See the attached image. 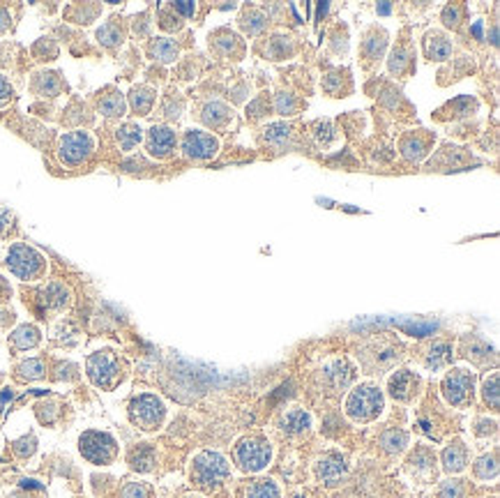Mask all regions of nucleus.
<instances>
[{
    "mask_svg": "<svg viewBox=\"0 0 500 498\" xmlns=\"http://www.w3.org/2000/svg\"><path fill=\"white\" fill-rule=\"evenodd\" d=\"M383 411H385V392L371 381L353 385L351 392L346 395L344 413L355 425H366V422L378 420Z\"/></svg>",
    "mask_w": 500,
    "mask_h": 498,
    "instance_id": "1",
    "label": "nucleus"
},
{
    "mask_svg": "<svg viewBox=\"0 0 500 498\" xmlns=\"http://www.w3.org/2000/svg\"><path fill=\"white\" fill-rule=\"evenodd\" d=\"M229 478H231V464L226 456L217 450L196 452L189 464L191 485L203 489V492H217Z\"/></svg>",
    "mask_w": 500,
    "mask_h": 498,
    "instance_id": "2",
    "label": "nucleus"
},
{
    "mask_svg": "<svg viewBox=\"0 0 500 498\" xmlns=\"http://www.w3.org/2000/svg\"><path fill=\"white\" fill-rule=\"evenodd\" d=\"M357 358H360V364L366 374H383L392 369L404 358V346L399 339L383 335L366 342L360 348V353H357Z\"/></svg>",
    "mask_w": 500,
    "mask_h": 498,
    "instance_id": "3",
    "label": "nucleus"
},
{
    "mask_svg": "<svg viewBox=\"0 0 500 498\" xmlns=\"http://www.w3.org/2000/svg\"><path fill=\"white\" fill-rule=\"evenodd\" d=\"M272 456H274V447L265 436L261 434H249L238 438L236 447H233V461L236 466L254 475V473H261L265 471L272 464Z\"/></svg>",
    "mask_w": 500,
    "mask_h": 498,
    "instance_id": "4",
    "label": "nucleus"
},
{
    "mask_svg": "<svg viewBox=\"0 0 500 498\" xmlns=\"http://www.w3.org/2000/svg\"><path fill=\"white\" fill-rule=\"evenodd\" d=\"M79 452L86 461L95 464V466H108L118 459V441L113 434L99 429H88L79 436Z\"/></svg>",
    "mask_w": 500,
    "mask_h": 498,
    "instance_id": "5",
    "label": "nucleus"
},
{
    "mask_svg": "<svg viewBox=\"0 0 500 498\" xmlns=\"http://www.w3.org/2000/svg\"><path fill=\"white\" fill-rule=\"evenodd\" d=\"M440 395L452 409H468L475 400V371L466 367L449 369L440 381Z\"/></svg>",
    "mask_w": 500,
    "mask_h": 498,
    "instance_id": "6",
    "label": "nucleus"
},
{
    "mask_svg": "<svg viewBox=\"0 0 500 498\" xmlns=\"http://www.w3.org/2000/svg\"><path fill=\"white\" fill-rule=\"evenodd\" d=\"M129 420L143 431H157L166 420V404L160 395L141 392L129 402Z\"/></svg>",
    "mask_w": 500,
    "mask_h": 498,
    "instance_id": "7",
    "label": "nucleus"
},
{
    "mask_svg": "<svg viewBox=\"0 0 500 498\" xmlns=\"http://www.w3.org/2000/svg\"><path fill=\"white\" fill-rule=\"evenodd\" d=\"M7 268L14 277H19L21 281H35L46 272V259L41 256L37 249H32L23 243H16L7 252Z\"/></svg>",
    "mask_w": 500,
    "mask_h": 498,
    "instance_id": "8",
    "label": "nucleus"
},
{
    "mask_svg": "<svg viewBox=\"0 0 500 498\" xmlns=\"http://www.w3.org/2000/svg\"><path fill=\"white\" fill-rule=\"evenodd\" d=\"M93 153H95V136L86 129L65 132L60 141H58V160L68 169H77V166L86 164Z\"/></svg>",
    "mask_w": 500,
    "mask_h": 498,
    "instance_id": "9",
    "label": "nucleus"
},
{
    "mask_svg": "<svg viewBox=\"0 0 500 498\" xmlns=\"http://www.w3.org/2000/svg\"><path fill=\"white\" fill-rule=\"evenodd\" d=\"M86 374H88L90 383H93L95 388L111 390L122 376V367H120L118 355H115L113 351H108V348L90 353L88 360H86Z\"/></svg>",
    "mask_w": 500,
    "mask_h": 498,
    "instance_id": "10",
    "label": "nucleus"
},
{
    "mask_svg": "<svg viewBox=\"0 0 500 498\" xmlns=\"http://www.w3.org/2000/svg\"><path fill=\"white\" fill-rule=\"evenodd\" d=\"M314 480L325 487H339L346 483L348 473H351V464H348L346 454L339 450H328L323 452L312 466Z\"/></svg>",
    "mask_w": 500,
    "mask_h": 498,
    "instance_id": "11",
    "label": "nucleus"
},
{
    "mask_svg": "<svg viewBox=\"0 0 500 498\" xmlns=\"http://www.w3.org/2000/svg\"><path fill=\"white\" fill-rule=\"evenodd\" d=\"M355 378H357V371L348 358H332L328 362H323V367L319 369L321 385L325 388V392H332V395L346 392V390L355 383Z\"/></svg>",
    "mask_w": 500,
    "mask_h": 498,
    "instance_id": "12",
    "label": "nucleus"
},
{
    "mask_svg": "<svg viewBox=\"0 0 500 498\" xmlns=\"http://www.w3.org/2000/svg\"><path fill=\"white\" fill-rule=\"evenodd\" d=\"M180 148H182V155H185L187 160L207 162L217 155V151H219V139H217L212 132L191 127V129L185 132V134H182Z\"/></svg>",
    "mask_w": 500,
    "mask_h": 498,
    "instance_id": "13",
    "label": "nucleus"
},
{
    "mask_svg": "<svg viewBox=\"0 0 500 498\" xmlns=\"http://www.w3.org/2000/svg\"><path fill=\"white\" fill-rule=\"evenodd\" d=\"M422 390V376L411 369H397L387 376V395L399 404H411Z\"/></svg>",
    "mask_w": 500,
    "mask_h": 498,
    "instance_id": "14",
    "label": "nucleus"
},
{
    "mask_svg": "<svg viewBox=\"0 0 500 498\" xmlns=\"http://www.w3.org/2000/svg\"><path fill=\"white\" fill-rule=\"evenodd\" d=\"M406 473L418 483L429 485L438 475L436 466V454L427 445H415V450L406 456Z\"/></svg>",
    "mask_w": 500,
    "mask_h": 498,
    "instance_id": "15",
    "label": "nucleus"
},
{
    "mask_svg": "<svg viewBox=\"0 0 500 498\" xmlns=\"http://www.w3.org/2000/svg\"><path fill=\"white\" fill-rule=\"evenodd\" d=\"M178 139L176 132H173L169 124H153L146 134V151L155 160H169V157L176 153Z\"/></svg>",
    "mask_w": 500,
    "mask_h": 498,
    "instance_id": "16",
    "label": "nucleus"
},
{
    "mask_svg": "<svg viewBox=\"0 0 500 498\" xmlns=\"http://www.w3.org/2000/svg\"><path fill=\"white\" fill-rule=\"evenodd\" d=\"M468 459H470V450L461 438L449 441L443 447V452H440V466H443L447 475H459V473H463L466 466H468Z\"/></svg>",
    "mask_w": 500,
    "mask_h": 498,
    "instance_id": "17",
    "label": "nucleus"
},
{
    "mask_svg": "<svg viewBox=\"0 0 500 498\" xmlns=\"http://www.w3.org/2000/svg\"><path fill=\"white\" fill-rule=\"evenodd\" d=\"M277 425L286 436H302L312 429L314 420H312V413L305 411L302 406H290V409H286L279 415Z\"/></svg>",
    "mask_w": 500,
    "mask_h": 498,
    "instance_id": "18",
    "label": "nucleus"
},
{
    "mask_svg": "<svg viewBox=\"0 0 500 498\" xmlns=\"http://www.w3.org/2000/svg\"><path fill=\"white\" fill-rule=\"evenodd\" d=\"M127 464L132 471L136 473H150L155 471L157 464V450L153 443H136L132 450L127 452Z\"/></svg>",
    "mask_w": 500,
    "mask_h": 498,
    "instance_id": "19",
    "label": "nucleus"
},
{
    "mask_svg": "<svg viewBox=\"0 0 500 498\" xmlns=\"http://www.w3.org/2000/svg\"><path fill=\"white\" fill-rule=\"evenodd\" d=\"M238 498H281V489L270 478H256L238 489Z\"/></svg>",
    "mask_w": 500,
    "mask_h": 498,
    "instance_id": "20",
    "label": "nucleus"
},
{
    "mask_svg": "<svg viewBox=\"0 0 500 498\" xmlns=\"http://www.w3.org/2000/svg\"><path fill=\"white\" fill-rule=\"evenodd\" d=\"M408 443H411V434L404 429H385L383 434L378 436V445H380V450L390 454V456H399V454H404L406 452V447Z\"/></svg>",
    "mask_w": 500,
    "mask_h": 498,
    "instance_id": "21",
    "label": "nucleus"
},
{
    "mask_svg": "<svg viewBox=\"0 0 500 498\" xmlns=\"http://www.w3.org/2000/svg\"><path fill=\"white\" fill-rule=\"evenodd\" d=\"M39 298H41V305H44L46 309L60 312V309H65V307L70 305L72 293H70V288L63 284V281H51V284H49L39 293Z\"/></svg>",
    "mask_w": 500,
    "mask_h": 498,
    "instance_id": "22",
    "label": "nucleus"
},
{
    "mask_svg": "<svg viewBox=\"0 0 500 498\" xmlns=\"http://www.w3.org/2000/svg\"><path fill=\"white\" fill-rule=\"evenodd\" d=\"M452 355H454V346L449 342H443V339H438V342H433L429 346L427 355H424V367L431 371H438L452 362Z\"/></svg>",
    "mask_w": 500,
    "mask_h": 498,
    "instance_id": "23",
    "label": "nucleus"
},
{
    "mask_svg": "<svg viewBox=\"0 0 500 498\" xmlns=\"http://www.w3.org/2000/svg\"><path fill=\"white\" fill-rule=\"evenodd\" d=\"M30 88H32V93L35 95L56 97L63 90V79H60V74L58 72H37V74H32Z\"/></svg>",
    "mask_w": 500,
    "mask_h": 498,
    "instance_id": "24",
    "label": "nucleus"
},
{
    "mask_svg": "<svg viewBox=\"0 0 500 498\" xmlns=\"http://www.w3.org/2000/svg\"><path fill=\"white\" fill-rule=\"evenodd\" d=\"M201 120L207 124V127L222 129L233 120V113H231V109L226 104L219 102V99H214V102H207L201 109Z\"/></svg>",
    "mask_w": 500,
    "mask_h": 498,
    "instance_id": "25",
    "label": "nucleus"
},
{
    "mask_svg": "<svg viewBox=\"0 0 500 498\" xmlns=\"http://www.w3.org/2000/svg\"><path fill=\"white\" fill-rule=\"evenodd\" d=\"M424 53H427L429 60H447L452 56V42L443 32H429L424 37Z\"/></svg>",
    "mask_w": 500,
    "mask_h": 498,
    "instance_id": "26",
    "label": "nucleus"
},
{
    "mask_svg": "<svg viewBox=\"0 0 500 498\" xmlns=\"http://www.w3.org/2000/svg\"><path fill=\"white\" fill-rule=\"evenodd\" d=\"M41 342V332L32 323H23V326L16 328L10 335V344L14 351H28V348H35Z\"/></svg>",
    "mask_w": 500,
    "mask_h": 498,
    "instance_id": "27",
    "label": "nucleus"
},
{
    "mask_svg": "<svg viewBox=\"0 0 500 498\" xmlns=\"http://www.w3.org/2000/svg\"><path fill=\"white\" fill-rule=\"evenodd\" d=\"M157 102L155 88L150 86H134L129 90V106L136 115H148L153 111V106Z\"/></svg>",
    "mask_w": 500,
    "mask_h": 498,
    "instance_id": "28",
    "label": "nucleus"
},
{
    "mask_svg": "<svg viewBox=\"0 0 500 498\" xmlns=\"http://www.w3.org/2000/svg\"><path fill=\"white\" fill-rule=\"evenodd\" d=\"M265 141L272 146V148H277V151H284V148L293 141V129H290V124L286 122H272L265 127Z\"/></svg>",
    "mask_w": 500,
    "mask_h": 498,
    "instance_id": "29",
    "label": "nucleus"
},
{
    "mask_svg": "<svg viewBox=\"0 0 500 498\" xmlns=\"http://www.w3.org/2000/svg\"><path fill=\"white\" fill-rule=\"evenodd\" d=\"M178 53H180L178 42L171 37H157L153 39V44H150V56L160 63H173L178 58Z\"/></svg>",
    "mask_w": 500,
    "mask_h": 498,
    "instance_id": "30",
    "label": "nucleus"
},
{
    "mask_svg": "<svg viewBox=\"0 0 500 498\" xmlns=\"http://www.w3.org/2000/svg\"><path fill=\"white\" fill-rule=\"evenodd\" d=\"M97 109L102 115H106V118H120V115H124V111H127V104H124V97L118 90H113V93H106L99 97Z\"/></svg>",
    "mask_w": 500,
    "mask_h": 498,
    "instance_id": "31",
    "label": "nucleus"
},
{
    "mask_svg": "<svg viewBox=\"0 0 500 498\" xmlns=\"http://www.w3.org/2000/svg\"><path fill=\"white\" fill-rule=\"evenodd\" d=\"M115 139H118V146L124 153H132L141 143V139H143V129L136 122H124L115 132Z\"/></svg>",
    "mask_w": 500,
    "mask_h": 498,
    "instance_id": "32",
    "label": "nucleus"
},
{
    "mask_svg": "<svg viewBox=\"0 0 500 498\" xmlns=\"http://www.w3.org/2000/svg\"><path fill=\"white\" fill-rule=\"evenodd\" d=\"M473 473H475V478H477L480 483H491V480H496L498 478V454L496 452L482 454L480 459L475 461Z\"/></svg>",
    "mask_w": 500,
    "mask_h": 498,
    "instance_id": "33",
    "label": "nucleus"
},
{
    "mask_svg": "<svg viewBox=\"0 0 500 498\" xmlns=\"http://www.w3.org/2000/svg\"><path fill=\"white\" fill-rule=\"evenodd\" d=\"M97 42L106 49H118L122 44V28L115 21L104 23V26L97 30Z\"/></svg>",
    "mask_w": 500,
    "mask_h": 498,
    "instance_id": "34",
    "label": "nucleus"
},
{
    "mask_svg": "<svg viewBox=\"0 0 500 498\" xmlns=\"http://www.w3.org/2000/svg\"><path fill=\"white\" fill-rule=\"evenodd\" d=\"M44 374H46L44 360H39V358H28L21 364H16V378H21V381H37L44 376Z\"/></svg>",
    "mask_w": 500,
    "mask_h": 498,
    "instance_id": "35",
    "label": "nucleus"
},
{
    "mask_svg": "<svg viewBox=\"0 0 500 498\" xmlns=\"http://www.w3.org/2000/svg\"><path fill=\"white\" fill-rule=\"evenodd\" d=\"M402 153H404V157H406L408 162H418V160H422V155L427 153V143H424V139H422V136L411 134V136H406V139H404V143H402Z\"/></svg>",
    "mask_w": 500,
    "mask_h": 498,
    "instance_id": "36",
    "label": "nucleus"
},
{
    "mask_svg": "<svg viewBox=\"0 0 500 498\" xmlns=\"http://www.w3.org/2000/svg\"><path fill=\"white\" fill-rule=\"evenodd\" d=\"M482 400H485L494 411H498V406H500L498 371H494V374H491V376L485 378V383H482Z\"/></svg>",
    "mask_w": 500,
    "mask_h": 498,
    "instance_id": "37",
    "label": "nucleus"
},
{
    "mask_svg": "<svg viewBox=\"0 0 500 498\" xmlns=\"http://www.w3.org/2000/svg\"><path fill=\"white\" fill-rule=\"evenodd\" d=\"M468 496V485L459 478H449L438 487V498H466Z\"/></svg>",
    "mask_w": 500,
    "mask_h": 498,
    "instance_id": "38",
    "label": "nucleus"
},
{
    "mask_svg": "<svg viewBox=\"0 0 500 498\" xmlns=\"http://www.w3.org/2000/svg\"><path fill=\"white\" fill-rule=\"evenodd\" d=\"M466 358H470L475 362H487L489 358L494 360L496 355H494V348L487 346L485 342H480V339H473L470 346L466 344Z\"/></svg>",
    "mask_w": 500,
    "mask_h": 498,
    "instance_id": "39",
    "label": "nucleus"
},
{
    "mask_svg": "<svg viewBox=\"0 0 500 498\" xmlns=\"http://www.w3.org/2000/svg\"><path fill=\"white\" fill-rule=\"evenodd\" d=\"M120 498H153V487L146 483H139V480H132V483L122 485Z\"/></svg>",
    "mask_w": 500,
    "mask_h": 498,
    "instance_id": "40",
    "label": "nucleus"
},
{
    "mask_svg": "<svg viewBox=\"0 0 500 498\" xmlns=\"http://www.w3.org/2000/svg\"><path fill=\"white\" fill-rule=\"evenodd\" d=\"M268 53L272 56V60H281V58L293 53V42H290V37H284V35L272 37Z\"/></svg>",
    "mask_w": 500,
    "mask_h": 498,
    "instance_id": "41",
    "label": "nucleus"
},
{
    "mask_svg": "<svg viewBox=\"0 0 500 498\" xmlns=\"http://www.w3.org/2000/svg\"><path fill=\"white\" fill-rule=\"evenodd\" d=\"M182 109H185V102H182V97L178 93H171L169 97H166V102H164V115L166 118H171V120H178L180 118V113Z\"/></svg>",
    "mask_w": 500,
    "mask_h": 498,
    "instance_id": "42",
    "label": "nucleus"
},
{
    "mask_svg": "<svg viewBox=\"0 0 500 498\" xmlns=\"http://www.w3.org/2000/svg\"><path fill=\"white\" fill-rule=\"evenodd\" d=\"M35 450H37V438L32 434L19 438V441H14V452H16V456H21V459L35 454Z\"/></svg>",
    "mask_w": 500,
    "mask_h": 498,
    "instance_id": "43",
    "label": "nucleus"
},
{
    "mask_svg": "<svg viewBox=\"0 0 500 498\" xmlns=\"http://www.w3.org/2000/svg\"><path fill=\"white\" fill-rule=\"evenodd\" d=\"M411 63V56L404 46H397L392 51V58H390V72L392 74H402L406 70V65Z\"/></svg>",
    "mask_w": 500,
    "mask_h": 498,
    "instance_id": "44",
    "label": "nucleus"
},
{
    "mask_svg": "<svg viewBox=\"0 0 500 498\" xmlns=\"http://www.w3.org/2000/svg\"><path fill=\"white\" fill-rule=\"evenodd\" d=\"M70 14L79 23H90L99 14V5H77V7H72Z\"/></svg>",
    "mask_w": 500,
    "mask_h": 498,
    "instance_id": "45",
    "label": "nucleus"
},
{
    "mask_svg": "<svg viewBox=\"0 0 500 498\" xmlns=\"http://www.w3.org/2000/svg\"><path fill=\"white\" fill-rule=\"evenodd\" d=\"M274 109H277V113H281V115H293L297 111V102L290 93H279L277 102H274Z\"/></svg>",
    "mask_w": 500,
    "mask_h": 498,
    "instance_id": "46",
    "label": "nucleus"
},
{
    "mask_svg": "<svg viewBox=\"0 0 500 498\" xmlns=\"http://www.w3.org/2000/svg\"><path fill=\"white\" fill-rule=\"evenodd\" d=\"M463 19V7L461 5H447L443 10V23L447 28H456Z\"/></svg>",
    "mask_w": 500,
    "mask_h": 498,
    "instance_id": "47",
    "label": "nucleus"
},
{
    "mask_svg": "<svg viewBox=\"0 0 500 498\" xmlns=\"http://www.w3.org/2000/svg\"><path fill=\"white\" fill-rule=\"evenodd\" d=\"M243 28L252 32V35H256V32H261V30L265 28V16H263L261 12H249V14H245Z\"/></svg>",
    "mask_w": 500,
    "mask_h": 498,
    "instance_id": "48",
    "label": "nucleus"
},
{
    "mask_svg": "<svg viewBox=\"0 0 500 498\" xmlns=\"http://www.w3.org/2000/svg\"><path fill=\"white\" fill-rule=\"evenodd\" d=\"M214 44H217V49H219L222 56H229V53H233V49L240 46V39L233 35V32H224L222 37H217Z\"/></svg>",
    "mask_w": 500,
    "mask_h": 498,
    "instance_id": "49",
    "label": "nucleus"
},
{
    "mask_svg": "<svg viewBox=\"0 0 500 498\" xmlns=\"http://www.w3.org/2000/svg\"><path fill=\"white\" fill-rule=\"evenodd\" d=\"M383 49H385V35H380V37H369L364 42V51L369 58H378L383 53Z\"/></svg>",
    "mask_w": 500,
    "mask_h": 498,
    "instance_id": "50",
    "label": "nucleus"
},
{
    "mask_svg": "<svg viewBox=\"0 0 500 498\" xmlns=\"http://www.w3.org/2000/svg\"><path fill=\"white\" fill-rule=\"evenodd\" d=\"M37 418L44 425H53L58 418V406L56 404H37Z\"/></svg>",
    "mask_w": 500,
    "mask_h": 498,
    "instance_id": "51",
    "label": "nucleus"
},
{
    "mask_svg": "<svg viewBox=\"0 0 500 498\" xmlns=\"http://www.w3.org/2000/svg\"><path fill=\"white\" fill-rule=\"evenodd\" d=\"M12 97H14V88H12V83L7 81L3 74H0V109L3 106H7L12 102Z\"/></svg>",
    "mask_w": 500,
    "mask_h": 498,
    "instance_id": "52",
    "label": "nucleus"
},
{
    "mask_svg": "<svg viewBox=\"0 0 500 498\" xmlns=\"http://www.w3.org/2000/svg\"><path fill=\"white\" fill-rule=\"evenodd\" d=\"M496 431H498V422L496 420H480L477 429H475V434H477V436H489V434H496Z\"/></svg>",
    "mask_w": 500,
    "mask_h": 498,
    "instance_id": "53",
    "label": "nucleus"
},
{
    "mask_svg": "<svg viewBox=\"0 0 500 498\" xmlns=\"http://www.w3.org/2000/svg\"><path fill=\"white\" fill-rule=\"evenodd\" d=\"M171 10L178 12V14H182V16H187V19H189V16L196 14V5H194V3H173Z\"/></svg>",
    "mask_w": 500,
    "mask_h": 498,
    "instance_id": "54",
    "label": "nucleus"
},
{
    "mask_svg": "<svg viewBox=\"0 0 500 498\" xmlns=\"http://www.w3.org/2000/svg\"><path fill=\"white\" fill-rule=\"evenodd\" d=\"M10 21H12L10 10H5V7H0V32H5L7 28H10Z\"/></svg>",
    "mask_w": 500,
    "mask_h": 498,
    "instance_id": "55",
    "label": "nucleus"
},
{
    "mask_svg": "<svg viewBox=\"0 0 500 498\" xmlns=\"http://www.w3.org/2000/svg\"><path fill=\"white\" fill-rule=\"evenodd\" d=\"M10 293H12L10 284H7L3 277H0V300H7V298H10Z\"/></svg>",
    "mask_w": 500,
    "mask_h": 498,
    "instance_id": "56",
    "label": "nucleus"
},
{
    "mask_svg": "<svg viewBox=\"0 0 500 498\" xmlns=\"http://www.w3.org/2000/svg\"><path fill=\"white\" fill-rule=\"evenodd\" d=\"M376 12H378V14H390V12H392V5L383 3V5H378V7H376Z\"/></svg>",
    "mask_w": 500,
    "mask_h": 498,
    "instance_id": "57",
    "label": "nucleus"
},
{
    "mask_svg": "<svg viewBox=\"0 0 500 498\" xmlns=\"http://www.w3.org/2000/svg\"><path fill=\"white\" fill-rule=\"evenodd\" d=\"M185 498H203V496H198V494H189V496H185Z\"/></svg>",
    "mask_w": 500,
    "mask_h": 498,
    "instance_id": "58",
    "label": "nucleus"
},
{
    "mask_svg": "<svg viewBox=\"0 0 500 498\" xmlns=\"http://www.w3.org/2000/svg\"><path fill=\"white\" fill-rule=\"evenodd\" d=\"M293 498H309V496H293Z\"/></svg>",
    "mask_w": 500,
    "mask_h": 498,
    "instance_id": "59",
    "label": "nucleus"
}]
</instances>
